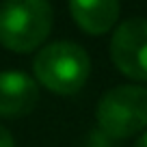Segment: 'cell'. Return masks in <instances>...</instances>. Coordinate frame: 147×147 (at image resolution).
<instances>
[{
    "label": "cell",
    "mask_w": 147,
    "mask_h": 147,
    "mask_svg": "<svg viewBox=\"0 0 147 147\" xmlns=\"http://www.w3.org/2000/svg\"><path fill=\"white\" fill-rule=\"evenodd\" d=\"M52 28L48 0H5L0 5V43L13 52L39 48Z\"/></svg>",
    "instance_id": "cell-1"
},
{
    "label": "cell",
    "mask_w": 147,
    "mask_h": 147,
    "mask_svg": "<svg viewBox=\"0 0 147 147\" xmlns=\"http://www.w3.org/2000/svg\"><path fill=\"white\" fill-rule=\"evenodd\" d=\"M35 76L46 89L69 95L82 89L91 71L89 54L76 43L56 41L46 46L35 59Z\"/></svg>",
    "instance_id": "cell-2"
},
{
    "label": "cell",
    "mask_w": 147,
    "mask_h": 147,
    "mask_svg": "<svg viewBox=\"0 0 147 147\" xmlns=\"http://www.w3.org/2000/svg\"><path fill=\"white\" fill-rule=\"evenodd\" d=\"M97 123L113 138H128L145 130L147 89L125 84L108 91L97 104Z\"/></svg>",
    "instance_id": "cell-3"
},
{
    "label": "cell",
    "mask_w": 147,
    "mask_h": 147,
    "mask_svg": "<svg viewBox=\"0 0 147 147\" xmlns=\"http://www.w3.org/2000/svg\"><path fill=\"white\" fill-rule=\"evenodd\" d=\"M110 56L121 74L134 80H147V20L123 22L113 35Z\"/></svg>",
    "instance_id": "cell-4"
},
{
    "label": "cell",
    "mask_w": 147,
    "mask_h": 147,
    "mask_svg": "<svg viewBox=\"0 0 147 147\" xmlns=\"http://www.w3.org/2000/svg\"><path fill=\"white\" fill-rule=\"evenodd\" d=\"M39 102L37 82L24 71H0V115L24 117Z\"/></svg>",
    "instance_id": "cell-5"
},
{
    "label": "cell",
    "mask_w": 147,
    "mask_h": 147,
    "mask_svg": "<svg viewBox=\"0 0 147 147\" xmlns=\"http://www.w3.org/2000/svg\"><path fill=\"white\" fill-rule=\"evenodd\" d=\"M69 13L84 32L102 35L119 18V0H69Z\"/></svg>",
    "instance_id": "cell-6"
},
{
    "label": "cell",
    "mask_w": 147,
    "mask_h": 147,
    "mask_svg": "<svg viewBox=\"0 0 147 147\" xmlns=\"http://www.w3.org/2000/svg\"><path fill=\"white\" fill-rule=\"evenodd\" d=\"M0 147H15L13 136H11V134H9V130H7V128H2V125H0Z\"/></svg>",
    "instance_id": "cell-7"
},
{
    "label": "cell",
    "mask_w": 147,
    "mask_h": 147,
    "mask_svg": "<svg viewBox=\"0 0 147 147\" xmlns=\"http://www.w3.org/2000/svg\"><path fill=\"white\" fill-rule=\"evenodd\" d=\"M136 147H147V130L138 136V141H136Z\"/></svg>",
    "instance_id": "cell-8"
}]
</instances>
